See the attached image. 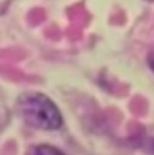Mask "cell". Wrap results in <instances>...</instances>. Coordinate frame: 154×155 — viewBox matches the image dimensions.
I'll return each mask as SVG.
<instances>
[{
  "instance_id": "3957f363",
  "label": "cell",
  "mask_w": 154,
  "mask_h": 155,
  "mask_svg": "<svg viewBox=\"0 0 154 155\" xmlns=\"http://www.w3.org/2000/svg\"><path fill=\"white\" fill-rule=\"evenodd\" d=\"M150 66H152V69L154 70V55L150 58Z\"/></svg>"
},
{
  "instance_id": "7a4b0ae2",
  "label": "cell",
  "mask_w": 154,
  "mask_h": 155,
  "mask_svg": "<svg viewBox=\"0 0 154 155\" xmlns=\"http://www.w3.org/2000/svg\"><path fill=\"white\" fill-rule=\"evenodd\" d=\"M35 154H61L60 150L57 148H49V146H42L41 148H37L34 150Z\"/></svg>"
},
{
  "instance_id": "6da1fadb",
  "label": "cell",
  "mask_w": 154,
  "mask_h": 155,
  "mask_svg": "<svg viewBox=\"0 0 154 155\" xmlns=\"http://www.w3.org/2000/svg\"><path fill=\"white\" fill-rule=\"evenodd\" d=\"M18 107L26 123L35 128L52 131L62 126V117L57 107L41 93L23 94L18 100Z\"/></svg>"
}]
</instances>
